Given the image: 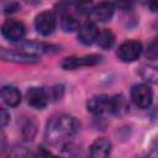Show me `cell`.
I'll return each mask as SVG.
<instances>
[{"label":"cell","instance_id":"cell-18","mask_svg":"<svg viewBox=\"0 0 158 158\" xmlns=\"http://www.w3.org/2000/svg\"><path fill=\"white\" fill-rule=\"evenodd\" d=\"M30 156H31V152L26 146L17 144L9 151L6 158H30Z\"/></svg>","mask_w":158,"mask_h":158},{"label":"cell","instance_id":"cell-5","mask_svg":"<svg viewBox=\"0 0 158 158\" xmlns=\"http://www.w3.org/2000/svg\"><path fill=\"white\" fill-rule=\"evenodd\" d=\"M0 32L6 40H9L11 42H17V41H21L25 37L26 27L21 21L10 19V20H6L1 25Z\"/></svg>","mask_w":158,"mask_h":158},{"label":"cell","instance_id":"cell-1","mask_svg":"<svg viewBox=\"0 0 158 158\" xmlns=\"http://www.w3.org/2000/svg\"><path fill=\"white\" fill-rule=\"evenodd\" d=\"M79 130V122L74 116L60 114L49 118L46 126L44 137L51 144L64 143L70 139Z\"/></svg>","mask_w":158,"mask_h":158},{"label":"cell","instance_id":"cell-7","mask_svg":"<svg viewBox=\"0 0 158 158\" xmlns=\"http://www.w3.org/2000/svg\"><path fill=\"white\" fill-rule=\"evenodd\" d=\"M101 62V56L99 54H88L84 57H68L62 62V67L65 70H73L79 67L95 65Z\"/></svg>","mask_w":158,"mask_h":158},{"label":"cell","instance_id":"cell-14","mask_svg":"<svg viewBox=\"0 0 158 158\" xmlns=\"http://www.w3.org/2000/svg\"><path fill=\"white\" fill-rule=\"evenodd\" d=\"M115 11V5L112 2H99L95 6H91L89 16H91L95 21H107L111 19Z\"/></svg>","mask_w":158,"mask_h":158},{"label":"cell","instance_id":"cell-8","mask_svg":"<svg viewBox=\"0 0 158 158\" xmlns=\"http://www.w3.org/2000/svg\"><path fill=\"white\" fill-rule=\"evenodd\" d=\"M26 99H27V102L30 106L38 109V110L44 109L49 101L48 93L43 88H37V86H32L27 90Z\"/></svg>","mask_w":158,"mask_h":158},{"label":"cell","instance_id":"cell-4","mask_svg":"<svg viewBox=\"0 0 158 158\" xmlns=\"http://www.w3.org/2000/svg\"><path fill=\"white\" fill-rule=\"evenodd\" d=\"M131 99L139 109H148L152 105L153 91L148 84H137L131 89Z\"/></svg>","mask_w":158,"mask_h":158},{"label":"cell","instance_id":"cell-17","mask_svg":"<svg viewBox=\"0 0 158 158\" xmlns=\"http://www.w3.org/2000/svg\"><path fill=\"white\" fill-rule=\"evenodd\" d=\"M115 42V36L114 33L111 32V30L109 28H104L99 32V36L96 38V43L104 48V49H107V48H111L112 44Z\"/></svg>","mask_w":158,"mask_h":158},{"label":"cell","instance_id":"cell-23","mask_svg":"<svg viewBox=\"0 0 158 158\" xmlns=\"http://www.w3.org/2000/svg\"><path fill=\"white\" fill-rule=\"evenodd\" d=\"M5 147H6V138H5V136H4V135H1V133H0V156L2 154V152H4Z\"/></svg>","mask_w":158,"mask_h":158},{"label":"cell","instance_id":"cell-19","mask_svg":"<svg viewBox=\"0 0 158 158\" xmlns=\"http://www.w3.org/2000/svg\"><path fill=\"white\" fill-rule=\"evenodd\" d=\"M22 132H23V135H25L28 139H31V138L33 137L35 132H36V125H35V122H33L32 120H28V121H27V123H26V125H23Z\"/></svg>","mask_w":158,"mask_h":158},{"label":"cell","instance_id":"cell-11","mask_svg":"<svg viewBox=\"0 0 158 158\" xmlns=\"http://www.w3.org/2000/svg\"><path fill=\"white\" fill-rule=\"evenodd\" d=\"M86 109L93 115H102L110 110V96L107 95H96L88 100Z\"/></svg>","mask_w":158,"mask_h":158},{"label":"cell","instance_id":"cell-2","mask_svg":"<svg viewBox=\"0 0 158 158\" xmlns=\"http://www.w3.org/2000/svg\"><path fill=\"white\" fill-rule=\"evenodd\" d=\"M60 26L65 32H73L80 27L75 4H62L60 5Z\"/></svg>","mask_w":158,"mask_h":158},{"label":"cell","instance_id":"cell-3","mask_svg":"<svg viewBox=\"0 0 158 158\" xmlns=\"http://www.w3.org/2000/svg\"><path fill=\"white\" fill-rule=\"evenodd\" d=\"M142 53V43L136 40H127L117 49V57L125 63L135 62Z\"/></svg>","mask_w":158,"mask_h":158},{"label":"cell","instance_id":"cell-12","mask_svg":"<svg viewBox=\"0 0 158 158\" xmlns=\"http://www.w3.org/2000/svg\"><path fill=\"white\" fill-rule=\"evenodd\" d=\"M20 51L26 53V54H30V56H33V57H37L40 58L41 54L43 53H47V52H51L53 48H56L52 44H47V43H43V42H35V41H25V42H21L20 43Z\"/></svg>","mask_w":158,"mask_h":158},{"label":"cell","instance_id":"cell-16","mask_svg":"<svg viewBox=\"0 0 158 158\" xmlns=\"http://www.w3.org/2000/svg\"><path fill=\"white\" fill-rule=\"evenodd\" d=\"M128 111V102L123 95L110 96V110L109 112L116 116H122Z\"/></svg>","mask_w":158,"mask_h":158},{"label":"cell","instance_id":"cell-15","mask_svg":"<svg viewBox=\"0 0 158 158\" xmlns=\"http://www.w3.org/2000/svg\"><path fill=\"white\" fill-rule=\"evenodd\" d=\"M0 99L9 106H17L21 102V94L17 88L6 85L0 89Z\"/></svg>","mask_w":158,"mask_h":158},{"label":"cell","instance_id":"cell-21","mask_svg":"<svg viewBox=\"0 0 158 158\" xmlns=\"http://www.w3.org/2000/svg\"><path fill=\"white\" fill-rule=\"evenodd\" d=\"M36 158H59L54 154H52L51 152H48L46 148L43 147H38L37 152H36Z\"/></svg>","mask_w":158,"mask_h":158},{"label":"cell","instance_id":"cell-6","mask_svg":"<svg viewBox=\"0 0 158 158\" xmlns=\"http://www.w3.org/2000/svg\"><path fill=\"white\" fill-rule=\"evenodd\" d=\"M56 26H57V19L52 11L40 12L35 19V28L42 36H49L51 33H53Z\"/></svg>","mask_w":158,"mask_h":158},{"label":"cell","instance_id":"cell-24","mask_svg":"<svg viewBox=\"0 0 158 158\" xmlns=\"http://www.w3.org/2000/svg\"><path fill=\"white\" fill-rule=\"evenodd\" d=\"M146 158H157V151H156V148H153V149L148 153V156H147Z\"/></svg>","mask_w":158,"mask_h":158},{"label":"cell","instance_id":"cell-9","mask_svg":"<svg viewBox=\"0 0 158 158\" xmlns=\"http://www.w3.org/2000/svg\"><path fill=\"white\" fill-rule=\"evenodd\" d=\"M0 59L7 60V62H14V63H23V64L36 63L40 60L37 57L26 54V53L21 52L20 49H7L4 47H0Z\"/></svg>","mask_w":158,"mask_h":158},{"label":"cell","instance_id":"cell-13","mask_svg":"<svg viewBox=\"0 0 158 158\" xmlns=\"http://www.w3.org/2000/svg\"><path fill=\"white\" fill-rule=\"evenodd\" d=\"M111 153V142L105 138H98L93 142L89 151V158H109Z\"/></svg>","mask_w":158,"mask_h":158},{"label":"cell","instance_id":"cell-10","mask_svg":"<svg viewBox=\"0 0 158 158\" xmlns=\"http://www.w3.org/2000/svg\"><path fill=\"white\" fill-rule=\"evenodd\" d=\"M99 32H100V30L94 21H86L83 25H80V27L78 28V40L83 44L89 46V44L96 42Z\"/></svg>","mask_w":158,"mask_h":158},{"label":"cell","instance_id":"cell-20","mask_svg":"<svg viewBox=\"0 0 158 158\" xmlns=\"http://www.w3.org/2000/svg\"><path fill=\"white\" fill-rule=\"evenodd\" d=\"M9 120H10V115H9L7 110L2 105H0V128L5 127L9 122Z\"/></svg>","mask_w":158,"mask_h":158},{"label":"cell","instance_id":"cell-22","mask_svg":"<svg viewBox=\"0 0 158 158\" xmlns=\"http://www.w3.org/2000/svg\"><path fill=\"white\" fill-rule=\"evenodd\" d=\"M147 56H148L151 59H156V58H157V42H156V41H153V42L148 46Z\"/></svg>","mask_w":158,"mask_h":158}]
</instances>
